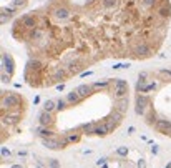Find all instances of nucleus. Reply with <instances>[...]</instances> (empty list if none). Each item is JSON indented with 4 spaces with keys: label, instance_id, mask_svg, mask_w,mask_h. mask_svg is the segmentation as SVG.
Instances as JSON below:
<instances>
[{
    "label": "nucleus",
    "instance_id": "f257e3e1",
    "mask_svg": "<svg viewBox=\"0 0 171 168\" xmlns=\"http://www.w3.org/2000/svg\"><path fill=\"white\" fill-rule=\"evenodd\" d=\"M169 23L171 0H48L20 15L10 32L28 57L25 82L47 88L108 58H151Z\"/></svg>",
    "mask_w": 171,
    "mask_h": 168
},
{
    "label": "nucleus",
    "instance_id": "f03ea898",
    "mask_svg": "<svg viewBox=\"0 0 171 168\" xmlns=\"http://www.w3.org/2000/svg\"><path fill=\"white\" fill-rule=\"evenodd\" d=\"M135 105L156 132L171 137V68L140 73Z\"/></svg>",
    "mask_w": 171,
    "mask_h": 168
},
{
    "label": "nucleus",
    "instance_id": "7ed1b4c3",
    "mask_svg": "<svg viewBox=\"0 0 171 168\" xmlns=\"http://www.w3.org/2000/svg\"><path fill=\"white\" fill-rule=\"evenodd\" d=\"M27 108L25 98L17 92H2V142L7 140V133L18 125Z\"/></svg>",
    "mask_w": 171,
    "mask_h": 168
},
{
    "label": "nucleus",
    "instance_id": "20e7f679",
    "mask_svg": "<svg viewBox=\"0 0 171 168\" xmlns=\"http://www.w3.org/2000/svg\"><path fill=\"white\" fill-rule=\"evenodd\" d=\"M30 0H2V23L5 25L10 20H17L27 9Z\"/></svg>",
    "mask_w": 171,
    "mask_h": 168
}]
</instances>
